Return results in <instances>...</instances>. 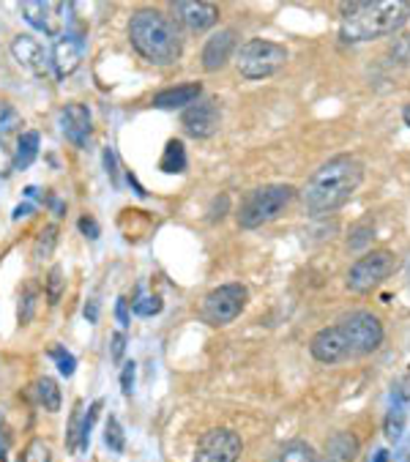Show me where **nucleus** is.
Listing matches in <instances>:
<instances>
[{
	"label": "nucleus",
	"mask_w": 410,
	"mask_h": 462,
	"mask_svg": "<svg viewBox=\"0 0 410 462\" xmlns=\"http://www.w3.org/2000/svg\"><path fill=\"white\" fill-rule=\"evenodd\" d=\"M364 180V164L356 156H334L326 164H321L312 178L306 180V187L301 192L303 206L310 214L323 217V214H334L337 208H342L345 203H350V198L359 192Z\"/></svg>",
	"instance_id": "f257e3e1"
},
{
	"label": "nucleus",
	"mask_w": 410,
	"mask_h": 462,
	"mask_svg": "<svg viewBox=\"0 0 410 462\" xmlns=\"http://www.w3.org/2000/svg\"><path fill=\"white\" fill-rule=\"evenodd\" d=\"M340 39L345 44H361L380 36H394L410 20L407 0H372V4H342Z\"/></svg>",
	"instance_id": "f03ea898"
},
{
	"label": "nucleus",
	"mask_w": 410,
	"mask_h": 462,
	"mask_svg": "<svg viewBox=\"0 0 410 462\" xmlns=\"http://www.w3.org/2000/svg\"><path fill=\"white\" fill-rule=\"evenodd\" d=\"M132 47L154 66H170L183 52V39L170 17L154 9H140L129 23Z\"/></svg>",
	"instance_id": "7ed1b4c3"
},
{
	"label": "nucleus",
	"mask_w": 410,
	"mask_h": 462,
	"mask_svg": "<svg viewBox=\"0 0 410 462\" xmlns=\"http://www.w3.org/2000/svg\"><path fill=\"white\" fill-rule=\"evenodd\" d=\"M293 198H295V189L290 183H268V187H260L244 200L238 211V225L244 230H257L274 222L293 203Z\"/></svg>",
	"instance_id": "20e7f679"
},
{
	"label": "nucleus",
	"mask_w": 410,
	"mask_h": 462,
	"mask_svg": "<svg viewBox=\"0 0 410 462\" xmlns=\"http://www.w3.org/2000/svg\"><path fill=\"white\" fill-rule=\"evenodd\" d=\"M287 47L268 39H249L236 52V69L247 79H266L287 63Z\"/></svg>",
	"instance_id": "39448f33"
},
{
	"label": "nucleus",
	"mask_w": 410,
	"mask_h": 462,
	"mask_svg": "<svg viewBox=\"0 0 410 462\" xmlns=\"http://www.w3.org/2000/svg\"><path fill=\"white\" fill-rule=\"evenodd\" d=\"M337 328L348 345V353L350 358H361V356H369L375 353L380 345H383V323L377 320V315L372 312H350L345 315L342 320H337Z\"/></svg>",
	"instance_id": "423d86ee"
},
{
	"label": "nucleus",
	"mask_w": 410,
	"mask_h": 462,
	"mask_svg": "<svg viewBox=\"0 0 410 462\" xmlns=\"http://www.w3.org/2000/svg\"><path fill=\"white\" fill-rule=\"evenodd\" d=\"M396 268V254L388 249H372L364 257H359L350 271H348V291L353 293H369L372 288H377L383 280L394 273Z\"/></svg>",
	"instance_id": "0eeeda50"
},
{
	"label": "nucleus",
	"mask_w": 410,
	"mask_h": 462,
	"mask_svg": "<svg viewBox=\"0 0 410 462\" xmlns=\"http://www.w3.org/2000/svg\"><path fill=\"white\" fill-rule=\"evenodd\" d=\"M247 299H249V293H247L244 285H238V282L222 285V288H217V291H211L209 296H205L202 320L209 326H228L244 312Z\"/></svg>",
	"instance_id": "6e6552de"
},
{
	"label": "nucleus",
	"mask_w": 410,
	"mask_h": 462,
	"mask_svg": "<svg viewBox=\"0 0 410 462\" xmlns=\"http://www.w3.org/2000/svg\"><path fill=\"white\" fill-rule=\"evenodd\" d=\"M71 4H58V0H25L20 6L28 25L42 31L44 36L66 33V25L71 23Z\"/></svg>",
	"instance_id": "1a4fd4ad"
},
{
	"label": "nucleus",
	"mask_w": 410,
	"mask_h": 462,
	"mask_svg": "<svg viewBox=\"0 0 410 462\" xmlns=\"http://www.w3.org/2000/svg\"><path fill=\"white\" fill-rule=\"evenodd\" d=\"M241 451H244V443L238 432L217 427L200 438L191 462H238Z\"/></svg>",
	"instance_id": "9d476101"
},
{
	"label": "nucleus",
	"mask_w": 410,
	"mask_h": 462,
	"mask_svg": "<svg viewBox=\"0 0 410 462\" xmlns=\"http://www.w3.org/2000/svg\"><path fill=\"white\" fill-rule=\"evenodd\" d=\"M222 124V110L214 99H200L191 107H186V113L181 116V126L189 137L194 140H209L219 132Z\"/></svg>",
	"instance_id": "9b49d317"
},
{
	"label": "nucleus",
	"mask_w": 410,
	"mask_h": 462,
	"mask_svg": "<svg viewBox=\"0 0 410 462\" xmlns=\"http://www.w3.org/2000/svg\"><path fill=\"white\" fill-rule=\"evenodd\" d=\"M82 55H85V36L79 31H66L58 36L55 47H52V69H55V77L63 79L69 74H74L82 63Z\"/></svg>",
	"instance_id": "f8f14e48"
},
{
	"label": "nucleus",
	"mask_w": 410,
	"mask_h": 462,
	"mask_svg": "<svg viewBox=\"0 0 410 462\" xmlns=\"http://www.w3.org/2000/svg\"><path fill=\"white\" fill-rule=\"evenodd\" d=\"M172 17L191 33H202L219 23V9L214 4H202V0H178L172 4Z\"/></svg>",
	"instance_id": "ddd939ff"
},
{
	"label": "nucleus",
	"mask_w": 410,
	"mask_h": 462,
	"mask_svg": "<svg viewBox=\"0 0 410 462\" xmlns=\"http://www.w3.org/2000/svg\"><path fill=\"white\" fill-rule=\"evenodd\" d=\"M101 411V400H96L88 411L82 402H74V411L69 416V427H66V448L69 454H82L90 443V430H93V421Z\"/></svg>",
	"instance_id": "4468645a"
},
{
	"label": "nucleus",
	"mask_w": 410,
	"mask_h": 462,
	"mask_svg": "<svg viewBox=\"0 0 410 462\" xmlns=\"http://www.w3.org/2000/svg\"><path fill=\"white\" fill-rule=\"evenodd\" d=\"M12 55L14 60L28 69L33 77H47L50 69H52V60H50V52L44 50V44L28 33H20L14 42H12Z\"/></svg>",
	"instance_id": "2eb2a0df"
},
{
	"label": "nucleus",
	"mask_w": 410,
	"mask_h": 462,
	"mask_svg": "<svg viewBox=\"0 0 410 462\" xmlns=\"http://www.w3.org/2000/svg\"><path fill=\"white\" fill-rule=\"evenodd\" d=\"M236 42H238V33L233 28H225V31L214 33L209 42H205V47H202V55H200L202 69L205 71H219V69H225L228 60L233 58V52H236Z\"/></svg>",
	"instance_id": "dca6fc26"
},
{
	"label": "nucleus",
	"mask_w": 410,
	"mask_h": 462,
	"mask_svg": "<svg viewBox=\"0 0 410 462\" xmlns=\"http://www.w3.org/2000/svg\"><path fill=\"white\" fill-rule=\"evenodd\" d=\"M58 121H61V132H63V137L69 143H74L77 148H82L88 143V137H90V110L85 105H77V102L66 105L61 110Z\"/></svg>",
	"instance_id": "f3484780"
},
{
	"label": "nucleus",
	"mask_w": 410,
	"mask_h": 462,
	"mask_svg": "<svg viewBox=\"0 0 410 462\" xmlns=\"http://www.w3.org/2000/svg\"><path fill=\"white\" fill-rule=\"evenodd\" d=\"M202 97V85L200 82H186L178 88H164L154 97V107L159 110H178V107H191Z\"/></svg>",
	"instance_id": "a211bd4d"
},
{
	"label": "nucleus",
	"mask_w": 410,
	"mask_h": 462,
	"mask_svg": "<svg viewBox=\"0 0 410 462\" xmlns=\"http://www.w3.org/2000/svg\"><path fill=\"white\" fill-rule=\"evenodd\" d=\"M268 462H321V454L306 440H287L271 454Z\"/></svg>",
	"instance_id": "6ab92c4d"
},
{
	"label": "nucleus",
	"mask_w": 410,
	"mask_h": 462,
	"mask_svg": "<svg viewBox=\"0 0 410 462\" xmlns=\"http://www.w3.org/2000/svg\"><path fill=\"white\" fill-rule=\"evenodd\" d=\"M359 454V440L350 432H337L326 440V462H353Z\"/></svg>",
	"instance_id": "aec40b11"
},
{
	"label": "nucleus",
	"mask_w": 410,
	"mask_h": 462,
	"mask_svg": "<svg viewBox=\"0 0 410 462\" xmlns=\"http://www.w3.org/2000/svg\"><path fill=\"white\" fill-rule=\"evenodd\" d=\"M39 156V134L36 132H23L17 137V151H14V170H28Z\"/></svg>",
	"instance_id": "412c9836"
},
{
	"label": "nucleus",
	"mask_w": 410,
	"mask_h": 462,
	"mask_svg": "<svg viewBox=\"0 0 410 462\" xmlns=\"http://www.w3.org/2000/svg\"><path fill=\"white\" fill-rule=\"evenodd\" d=\"M159 170H162V172H170V175L186 170V148H183L181 140H170V143L164 145V153H162V159H159Z\"/></svg>",
	"instance_id": "4be33fe9"
},
{
	"label": "nucleus",
	"mask_w": 410,
	"mask_h": 462,
	"mask_svg": "<svg viewBox=\"0 0 410 462\" xmlns=\"http://www.w3.org/2000/svg\"><path fill=\"white\" fill-rule=\"evenodd\" d=\"M33 392H36V400L44 405V411H50V413L61 411V389H58V383L52 378H47V375L39 378L33 383Z\"/></svg>",
	"instance_id": "5701e85b"
},
{
	"label": "nucleus",
	"mask_w": 410,
	"mask_h": 462,
	"mask_svg": "<svg viewBox=\"0 0 410 462\" xmlns=\"http://www.w3.org/2000/svg\"><path fill=\"white\" fill-rule=\"evenodd\" d=\"M405 421H407V413H405V405L402 402H394L391 411L386 413V421H383V432L388 440L399 443L402 440V432H405Z\"/></svg>",
	"instance_id": "b1692460"
},
{
	"label": "nucleus",
	"mask_w": 410,
	"mask_h": 462,
	"mask_svg": "<svg viewBox=\"0 0 410 462\" xmlns=\"http://www.w3.org/2000/svg\"><path fill=\"white\" fill-rule=\"evenodd\" d=\"M388 55H391V60H396V63H410V20L394 33V42H391Z\"/></svg>",
	"instance_id": "393cba45"
},
{
	"label": "nucleus",
	"mask_w": 410,
	"mask_h": 462,
	"mask_svg": "<svg viewBox=\"0 0 410 462\" xmlns=\"http://www.w3.org/2000/svg\"><path fill=\"white\" fill-rule=\"evenodd\" d=\"M55 244H58V227H55V225H47V227L42 230V236L36 238L33 257H36V260H47V257L52 254Z\"/></svg>",
	"instance_id": "a878e982"
},
{
	"label": "nucleus",
	"mask_w": 410,
	"mask_h": 462,
	"mask_svg": "<svg viewBox=\"0 0 410 462\" xmlns=\"http://www.w3.org/2000/svg\"><path fill=\"white\" fill-rule=\"evenodd\" d=\"M105 443L113 448V451H124L126 448V435H124V427H121V421L116 419V416H110L107 419V427H105Z\"/></svg>",
	"instance_id": "bb28decb"
},
{
	"label": "nucleus",
	"mask_w": 410,
	"mask_h": 462,
	"mask_svg": "<svg viewBox=\"0 0 410 462\" xmlns=\"http://www.w3.org/2000/svg\"><path fill=\"white\" fill-rule=\"evenodd\" d=\"M50 358L58 364V369H61V375H63V378H71V375L77 373V358H74L66 347L55 345V347L50 350Z\"/></svg>",
	"instance_id": "cd10ccee"
},
{
	"label": "nucleus",
	"mask_w": 410,
	"mask_h": 462,
	"mask_svg": "<svg viewBox=\"0 0 410 462\" xmlns=\"http://www.w3.org/2000/svg\"><path fill=\"white\" fill-rule=\"evenodd\" d=\"M162 299L159 296H140L137 293V299L132 301V310H135V315H140V318H151V315H159L162 312Z\"/></svg>",
	"instance_id": "c85d7f7f"
},
{
	"label": "nucleus",
	"mask_w": 410,
	"mask_h": 462,
	"mask_svg": "<svg viewBox=\"0 0 410 462\" xmlns=\"http://www.w3.org/2000/svg\"><path fill=\"white\" fill-rule=\"evenodd\" d=\"M63 268L61 265H52V271H50V276H47V299H50V304H58V299H61V293H63Z\"/></svg>",
	"instance_id": "c756f323"
},
{
	"label": "nucleus",
	"mask_w": 410,
	"mask_h": 462,
	"mask_svg": "<svg viewBox=\"0 0 410 462\" xmlns=\"http://www.w3.org/2000/svg\"><path fill=\"white\" fill-rule=\"evenodd\" d=\"M372 233H375V225H372V222H361V225H356V227H353V233H350V238H348V246H350V249H361V246H367V244H369V238H372Z\"/></svg>",
	"instance_id": "7c9ffc66"
},
{
	"label": "nucleus",
	"mask_w": 410,
	"mask_h": 462,
	"mask_svg": "<svg viewBox=\"0 0 410 462\" xmlns=\"http://www.w3.org/2000/svg\"><path fill=\"white\" fill-rule=\"evenodd\" d=\"M23 462H50V448L44 446V440H31L23 451Z\"/></svg>",
	"instance_id": "2f4dec72"
},
{
	"label": "nucleus",
	"mask_w": 410,
	"mask_h": 462,
	"mask_svg": "<svg viewBox=\"0 0 410 462\" xmlns=\"http://www.w3.org/2000/svg\"><path fill=\"white\" fill-rule=\"evenodd\" d=\"M17 126H20V116L9 105H0V134L14 132Z\"/></svg>",
	"instance_id": "473e14b6"
},
{
	"label": "nucleus",
	"mask_w": 410,
	"mask_h": 462,
	"mask_svg": "<svg viewBox=\"0 0 410 462\" xmlns=\"http://www.w3.org/2000/svg\"><path fill=\"white\" fill-rule=\"evenodd\" d=\"M12 170H14V153H12V148L6 145L4 134H0V178L12 175Z\"/></svg>",
	"instance_id": "72a5a7b5"
},
{
	"label": "nucleus",
	"mask_w": 410,
	"mask_h": 462,
	"mask_svg": "<svg viewBox=\"0 0 410 462\" xmlns=\"http://www.w3.org/2000/svg\"><path fill=\"white\" fill-rule=\"evenodd\" d=\"M135 373H137V364L135 361H126L124 364V373H121V392L126 397H132V392H135Z\"/></svg>",
	"instance_id": "f704fd0d"
},
{
	"label": "nucleus",
	"mask_w": 410,
	"mask_h": 462,
	"mask_svg": "<svg viewBox=\"0 0 410 462\" xmlns=\"http://www.w3.org/2000/svg\"><path fill=\"white\" fill-rule=\"evenodd\" d=\"M105 170H107V175H110V180L116 183V187H121V178H118V156H116V151L107 145L105 148Z\"/></svg>",
	"instance_id": "c9c22d12"
},
{
	"label": "nucleus",
	"mask_w": 410,
	"mask_h": 462,
	"mask_svg": "<svg viewBox=\"0 0 410 462\" xmlns=\"http://www.w3.org/2000/svg\"><path fill=\"white\" fill-rule=\"evenodd\" d=\"M77 227H79V233L85 236V238H90V241H96L98 238V222L93 219V217H79V222H77Z\"/></svg>",
	"instance_id": "e433bc0d"
},
{
	"label": "nucleus",
	"mask_w": 410,
	"mask_h": 462,
	"mask_svg": "<svg viewBox=\"0 0 410 462\" xmlns=\"http://www.w3.org/2000/svg\"><path fill=\"white\" fill-rule=\"evenodd\" d=\"M116 318H118V323H121L124 328H129V299H126V296L118 299V304H116Z\"/></svg>",
	"instance_id": "4c0bfd02"
},
{
	"label": "nucleus",
	"mask_w": 410,
	"mask_h": 462,
	"mask_svg": "<svg viewBox=\"0 0 410 462\" xmlns=\"http://www.w3.org/2000/svg\"><path fill=\"white\" fill-rule=\"evenodd\" d=\"M124 350H126V334L118 331V334H113V358L121 361L124 358Z\"/></svg>",
	"instance_id": "58836bf2"
},
{
	"label": "nucleus",
	"mask_w": 410,
	"mask_h": 462,
	"mask_svg": "<svg viewBox=\"0 0 410 462\" xmlns=\"http://www.w3.org/2000/svg\"><path fill=\"white\" fill-rule=\"evenodd\" d=\"M394 402H402V405H405V402H410V378L394 389Z\"/></svg>",
	"instance_id": "ea45409f"
},
{
	"label": "nucleus",
	"mask_w": 410,
	"mask_h": 462,
	"mask_svg": "<svg viewBox=\"0 0 410 462\" xmlns=\"http://www.w3.org/2000/svg\"><path fill=\"white\" fill-rule=\"evenodd\" d=\"M85 320H88V323H96V320H98V301H96V299H90V301L85 304Z\"/></svg>",
	"instance_id": "a19ab883"
},
{
	"label": "nucleus",
	"mask_w": 410,
	"mask_h": 462,
	"mask_svg": "<svg viewBox=\"0 0 410 462\" xmlns=\"http://www.w3.org/2000/svg\"><path fill=\"white\" fill-rule=\"evenodd\" d=\"M394 462H410V438L399 446V451H396Z\"/></svg>",
	"instance_id": "79ce46f5"
},
{
	"label": "nucleus",
	"mask_w": 410,
	"mask_h": 462,
	"mask_svg": "<svg viewBox=\"0 0 410 462\" xmlns=\"http://www.w3.org/2000/svg\"><path fill=\"white\" fill-rule=\"evenodd\" d=\"M31 211H33V206H31V203H23V206L14 208V219H23V217H28Z\"/></svg>",
	"instance_id": "37998d69"
},
{
	"label": "nucleus",
	"mask_w": 410,
	"mask_h": 462,
	"mask_svg": "<svg viewBox=\"0 0 410 462\" xmlns=\"http://www.w3.org/2000/svg\"><path fill=\"white\" fill-rule=\"evenodd\" d=\"M372 462H388V451L386 448H377L375 457H372Z\"/></svg>",
	"instance_id": "c03bdc74"
},
{
	"label": "nucleus",
	"mask_w": 410,
	"mask_h": 462,
	"mask_svg": "<svg viewBox=\"0 0 410 462\" xmlns=\"http://www.w3.org/2000/svg\"><path fill=\"white\" fill-rule=\"evenodd\" d=\"M402 121H405V126H410V105H405V110H402Z\"/></svg>",
	"instance_id": "a18cd8bd"
}]
</instances>
